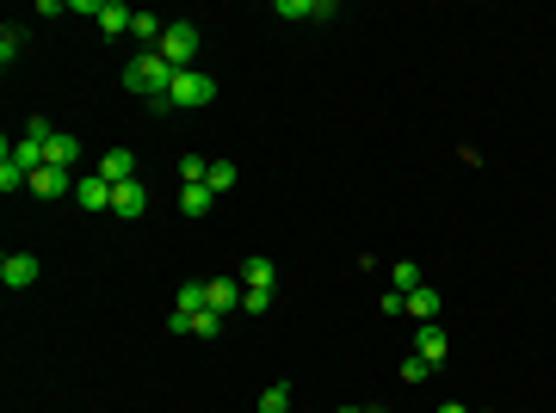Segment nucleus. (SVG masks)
<instances>
[{"mask_svg":"<svg viewBox=\"0 0 556 413\" xmlns=\"http://www.w3.org/2000/svg\"><path fill=\"white\" fill-rule=\"evenodd\" d=\"M74 204H81V210H111V185H105L100 173L74 179Z\"/></svg>","mask_w":556,"mask_h":413,"instance_id":"11","label":"nucleus"},{"mask_svg":"<svg viewBox=\"0 0 556 413\" xmlns=\"http://www.w3.org/2000/svg\"><path fill=\"white\" fill-rule=\"evenodd\" d=\"M273 13L278 19H334V0H273Z\"/></svg>","mask_w":556,"mask_h":413,"instance_id":"13","label":"nucleus"},{"mask_svg":"<svg viewBox=\"0 0 556 413\" xmlns=\"http://www.w3.org/2000/svg\"><path fill=\"white\" fill-rule=\"evenodd\" d=\"M247 284V290H273V277H278V266L273 259H260V253H254V259H242V272H235Z\"/></svg>","mask_w":556,"mask_h":413,"instance_id":"15","label":"nucleus"},{"mask_svg":"<svg viewBox=\"0 0 556 413\" xmlns=\"http://www.w3.org/2000/svg\"><path fill=\"white\" fill-rule=\"evenodd\" d=\"M179 179H186V185H205L210 161H205V155H179Z\"/></svg>","mask_w":556,"mask_h":413,"instance_id":"21","label":"nucleus"},{"mask_svg":"<svg viewBox=\"0 0 556 413\" xmlns=\"http://www.w3.org/2000/svg\"><path fill=\"white\" fill-rule=\"evenodd\" d=\"M273 309V290H247L242 296V314H266Z\"/></svg>","mask_w":556,"mask_h":413,"instance_id":"26","label":"nucleus"},{"mask_svg":"<svg viewBox=\"0 0 556 413\" xmlns=\"http://www.w3.org/2000/svg\"><path fill=\"white\" fill-rule=\"evenodd\" d=\"M130 25H137V6H118V0H105V6H100V32L105 37H124Z\"/></svg>","mask_w":556,"mask_h":413,"instance_id":"14","label":"nucleus"},{"mask_svg":"<svg viewBox=\"0 0 556 413\" xmlns=\"http://www.w3.org/2000/svg\"><path fill=\"white\" fill-rule=\"evenodd\" d=\"M415 352L427 358V364H433V371H439V364L452 358V340H446V327H439V321H427V327L415 333Z\"/></svg>","mask_w":556,"mask_h":413,"instance_id":"5","label":"nucleus"},{"mask_svg":"<svg viewBox=\"0 0 556 413\" xmlns=\"http://www.w3.org/2000/svg\"><path fill=\"white\" fill-rule=\"evenodd\" d=\"M174 80H179V69L161 56V50H142L137 62L124 69V87L130 93H142V99L155 105V111H168V93H174Z\"/></svg>","mask_w":556,"mask_h":413,"instance_id":"1","label":"nucleus"},{"mask_svg":"<svg viewBox=\"0 0 556 413\" xmlns=\"http://www.w3.org/2000/svg\"><path fill=\"white\" fill-rule=\"evenodd\" d=\"M210 198H216L210 185H186V192H179V210H186V216H205V210H210Z\"/></svg>","mask_w":556,"mask_h":413,"instance_id":"19","label":"nucleus"},{"mask_svg":"<svg viewBox=\"0 0 556 413\" xmlns=\"http://www.w3.org/2000/svg\"><path fill=\"white\" fill-rule=\"evenodd\" d=\"M408 321H420V327L439 321V290H433V284H420L415 296H408Z\"/></svg>","mask_w":556,"mask_h":413,"instance_id":"16","label":"nucleus"},{"mask_svg":"<svg viewBox=\"0 0 556 413\" xmlns=\"http://www.w3.org/2000/svg\"><path fill=\"white\" fill-rule=\"evenodd\" d=\"M192 333H198V340H216V333H223V314H216V309L192 314Z\"/></svg>","mask_w":556,"mask_h":413,"instance_id":"24","label":"nucleus"},{"mask_svg":"<svg viewBox=\"0 0 556 413\" xmlns=\"http://www.w3.org/2000/svg\"><path fill=\"white\" fill-rule=\"evenodd\" d=\"M420 284H427V277H420V266H415V259H402V266L389 272V290H402V296H415Z\"/></svg>","mask_w":556,"mask_h":413,"instance_id":"17","label":"nucleus"},{"mask_svg":"<svg viewBox=\"0 0 556 413\" xmlns=\"http://www.w3.org/2000/svg\"><path fill=\"white\" fill-rule=\"evenodd\" d=\"M6 167H19L25 179H32V173L43 167V142H37V136H19V142H6Z\"/></svg>","mask_w":556,"mask_h":413,"instance_id":"9","label":"nucleus"},{"mask_svg":"<svg viewBox=\"0 0 556 413\" xmlns=\"http://www.w3.org/2000/svg\"><path fill=\"white\" fill-rule=\"evenodd\" d=\"M260 413H291V389H284V382L260 389Z\"/></svg>","mask_w":556,"mask_h":413,"instance_id":"22","label":"nucleus"},{"mask_svg":"<svg viewBox=\"0 0 556 413\" xmlns=\"http://www.w3.org/2000/svg\"><path fill=\"white\" fill-rule=\"evenodd\" d=\"M32 192H37V198H74V179L62 167H37L32 173Z\"/></svg>","mask_w":556,"mask_h":413,"instance_id":"12","label":"nucleus"},{"mask_svg":"<svg viewBox=\"0 0 556 413\" xmlns=\"http://www.w3.org/2000/svg\"><path fill=\"white\" fill-rule=\"evenodd\" d=\"M74 161H81V142H74L69 130H56V136L43 142V167H62V173H69Z\"/></svg>","mask_w":556,"mask_h":413,"instance_id":"10","label":"nucleus"},{"mask_svg":"<svg viewBox=\"0 0 556 413\" xmlns=\"http://www.w3.org/2000/svg\"><path fill=\"white\" fill-rule=\"evenodd\" d=\"M161 56H168L174 69H192V62H198V25L174 19V25H168V37H161Z\"/></svg>","mask_w":556,"mask_h":413,"instance_id":"3","label":"nucleus"},{"mask_svg":"<svg viewBox=\"0 0 556 413\" xmlns=\"http://www.w3.org/2000/svg\"><path fill=\"white\" fill-rule=\"evenodd\" d=\"M427 377H433V364H427L420 352H408V358H402V382L415 389V382H427Z\"/></svg>","mask_w":556,"mask_h":413,"instance_id":"23","label":"nucleus"},{"mask_svg":"<svg viewBox=\"0 0 556 413\" xmlns=\"http://www.w3.org/2000/svg\"><path fill=\"white\" fill-rule=\"evenodd\" d=\"M205 296H210V309H216V314H229V309H242L247 284H242V277H210V284H205Z\"/></svg>","mask_w":556,"mask_h":413,"instance_id":"7","label":"nucleus"},{"mask_svg":"<svg viewBox=\"0 0 556 413\" xmlns=\"http://www.w3.org/2000/svg\"><path fill=\"white\" fill-rule=\"evenodd\" d=\"M205 309H210L205 284H179V314H205Z\"/></svg>","mask_w":556,"mask_h":413,"instance_id":"20","label":"nucleus"},{"mask_svg":"<svg viewBox=\"0 0 556 413\" xmlns=\"http://www.w3.org/2000/svg\"><path fill=\"white\" fill-rule=\"evenodd\" d=\"M439 413H470V408H457V401H446V408H439Z\"/></svg>","mask_w":556,"mask_h":413,"instance_id":"28","label":"nucleus"},{"mask_svg":"<svg viewBox=\"0 0 556 413\" xmlns=\"http://www.w3.org/2000/svg\"><path fill=\"white\" fill-rule=\"evenodd\" d=\"M37 272H43V266H37L32 253H6V259H0V284H6V290H32Z\"/></svg>","mask_w":556,"mask_h":413,"instance_id":"4","label":"nucleus"},{"mask_svg":"<svg viewBox=\"0 0 556 413\" xmlns=\"http://www.w3.org/2000/svg\"><path fill=\"white\" fill-rule=\"evenodd\" d=\"M19 185H32V179H25L19 167H6V161H0V192H19Z\"/></svg>","mask_w":556,"mask_h":413,"instance_id":"27","label":"nucleus"},{"mask_svg":"<svg viewBox=\"0 0 556 413\" xmlns=\"http://www.w3.org/2000/svg\"><path fill=\"white\" fill-rule=\"evenodd\" d=\"M93 173H100L105 185H130V179H137V155H130V148H111Z\"/></svg>","mask_w":556,"mask_h":413,"instance_id":"8","label":"nucleus"},{"mask_svg":"<svg viewBox=\"0 0 556 413\" xmlns=\"http://www.w3.org/2000/svg\"><path fill=\"white\" fill-rule=\"evenodd\" d=\"M142 210H149V185H142V179L111 185V216H124V222H130V216H142Z\"/></svg>","mask_w":556,"mask_h":413,"instance_id":"6","label":"nucleus"},{"mask_svg":"<svg viewBox=\"0 0 556 413\" xmlns=\"http://www.w3.org/2000/svg\"><path fill=\"white\" fill-rule=\"evenodd\" d=\"M19 50H25V32H13V25H6V32H0V62L13 69V56H19Z\"/></svg>","mask_w":556,"mask_h":413,"instance_id":"25","label":"nucleus"},{"mask_svg":"<svg viewBox=\"0 0 556 413\" xmlns=\"http://www.w3.org/2000/svg\"><path fill=\"white\" fill-rule=\"evenodd\" d=\"M235 179H242V167H235V161H210V192H235Z\"/></svg>","mask_w":556,"mask_h":413,"instance_id":"18","label":"nucleus"},{"mask_svg":"<svg viewBox=\"0 0 556 413\" xmlns=\"http://www.w3.org/2000/svg\"><path fill=\"white\" fill-rule=\"evenodd\" d=\"M210 99H216V80L205 69H179L174 93H168V111H205Z\"/></svg>","mask_w":556,"mask_h":413,"instance_id":"2","label":"nucleus"},{"mask_svg":"<svg viewBox=\"0 0 556 413\" xmlns=\"http://www.w3.org/2000/svg\"><path fill=\"white\" fill-rule=\"evenodd\" d=\"M340 413H371V408H340Z\"/></svg>","mask_w":556,"mask_h":413,"instance_id":"29","label":"nucleus"}]
</instances>
